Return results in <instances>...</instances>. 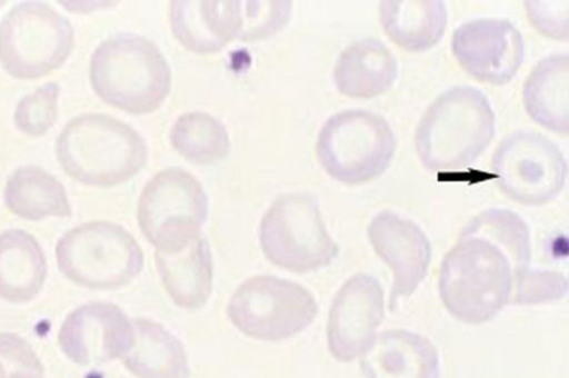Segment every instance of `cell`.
I'll list each match as a JSON object with an SVG mask.
<instances>
[{
    "instance_id": "obj_1",
    "label": "cell",
    "mask_w": 569,
    "mask_h": 378,
    "mask_svg": "<svg viewBox=\"0 0 569 378\" xmlns=\"http://www.w3.org/2000/svg\"><path fill=\"white\" fill-rule=\"evenodd\" d=\"M531 259L525 220L503 208L475 216L445 255L439 271L443 306L459 321L483 324L511 304Z\"/></svg>"
},
{
    "instance_id": "obj_2",
    "label": "cell",
    "mask_w": 569,
    "mask_h": 378,
    "mask_svg": "<svg viewBox=\"0 0 569 378\" xmlns=\"http://www.w3.org/2000/svg\"><path fill=\"white\" fill-rule=\"evenodd\" d=\"M495 128V112L481 90L452 87L422 115L415 132L416 151L430 172L466 170L487 149Z\"/></svg>"
},
{
    "instance_id": "obj_3",
    "label": "cell",
    "mask_w": 569,
    "mask_h": 378,
    "mask_svg": "<svg viewBox=\"0 0 569 378\" xmlns=\"http://www.w3.org/2000/svg\"><path fill=\"white\" fill-rule=\"evenodd\" d=\"M147 145L128 123L104 113L70 119L56 141L62 170L79 183L112 187L134 177L146 165Z\"/></svg>"
},
{
    "instance_id": "obj_4",
    "label": "cell",
    "mask_w": 569,
    "mask_h": 378,
    "mask_svg": "<svg viewBox=\"0 0 569 378\" xmlns=\"http://www.w3.org/2000/svg\"><path fill=\"white\" fill-rule=\"evenodd\" d=\"M89 79L106 103L129 113L157 110L171 89V70L151 40L136 33H117L93 51Z\"/></svg>"
},
{
    "instance_id": "obj_5",
    "label": "cell",
    "mask_w": 569,
    "mask_h": 378,
    "mask_svg": "<svg viewBox=\"0 0 569 378\" xmlns=\"http://www.w3.org/2000/svg\"><path fill=\"white\" fill-rule=\"evenodd\" d=\"M56 260L59 271L72 284L91 290H113L140 275L143 251L122 226L92 220L59 238Z\"/></svg>"
},
{
    "instance_id": "obj_6",
    "label": "cell",
    "mask_w": 569,
    "mask_h": 378,
    "mask_svg": "<svg viewBox=\"0 0 569 378\" xmlns=\"http://www.w3.org/2000/svg\"><path fill=\"white\" fill-rule=\"evenodd\" d=\"M258 236L264 257L293 273L325 268L339 253L317 199L307 192L279 196L263 215Z\"/></svg>"
},
{
    "instance_id": "obj_7",
    "label": "cell",
    "mask_w": 569,
    "mask_h": 378,
    "mask_svg": "<svg viewBox=\"0 0 569 378\" xmlns=\"http://www.w3.org/2000/svg\"><path fill=\"white\" fill-rule=\"evenodd\" d=\"M395 133L386 119L363 109L329 117L321 127L317 159L323 170L345 185H361L382 175L396 150Z\"/></svg>"
},
{
    "instance_id": "obj_8",
    "label": "cell",
    "mask_w": 569,
    "mask_h": 378,
    "mask_svg": "<svg viewBox=\"0 0 569 378\" xmlns=\"http://www.w3.org/2000/svg\"><path fill=\"white\" fill-rule=\"evenodd\" d=\"M73 43L69 19L42 1H22L0 21V64L16 79H39L59 69Z\"/></svg>"
},
{
    "instance_id": "obj_9",
    "label": "cell",
    "mask_w": 569,
    "mask_h": 378,
    "mask_svg": "<svg viewBox=\"0 0 569 378\" xmlns=\"http://www.w3.org/2000/svg\"><path fill=\"white\" fill-rule=\"evenodd\" d=\"M227 315L231 324L250 338L281 341L299 335L313 322L318 304L298 282L258 275L232 292Z\"/></svg>"
},
{
    "instance_id": "obj_10",
    "label": "cell",
    "mask_w": 569,
    "mask_h": 378,
    "mask_svg": "<svg viewBox=\"0 0 569 378\" xmlns=\"http://www.w3.org/2000/svg\"><path fill=\"white\" fill-rule=\"evenodd\" d=\"M208 217V198L196 177L180 168L154 175L143 187L137 220L156 251L173 253L200 236Z\"/></svg>"
},
{
    "instance_id": "obj_11",
    "label": "cell",
    "mask_w": 569,
    "mask_h": 378,
    "mask_svg": "<svg viewBox=\"0 0 569 378\" xmlns=\"http://www.w3.org/2000/svg\"><path fill=\"white\" fill-rule=\"evenodd\" d=\"M492 170L500 190L513 201L540 206L563 189L568 165L545 135L519 130L503 138L492 156Z\"/></svg>"
},
{
    "instance_id": "obj_12",
    "label": "cell",
    "mask_w": 569,
    "mask_h": 378,
    "mask_svg": "<svg viewBox=\"0 0 569 378\" xmlns=\"http://www.w3.org/2000/svg\"><path fill=\"white\" fill-rule=\"evenodd\" d=\"M134 340L132 320L112 302L83 304L62 321L58 344L80 366H98L122 358Z\"/></svg>"
},
{
    "instance_id": "obj_13",
    "label": "cell",
    "mask_w": 569,
    "mask_h": 378,
    "mask_svg": "<svg viewBox=\"0 0 569 378\" xmlns=\"http://www.w3.org/2000/svg\"><path fill=\"white\" fill-rule=\"evenodd\" d=\"M451 50L471 77L503 86L518 72L523 61L525 43L520 31L509 20L478 18L453 31Z\"/></svg>"
},
{
    "instance_id": "obj_14",
    "label": "cell",
    "mask_w": 569,
    "mask_h": 378,
    "mask_svg": "<svg viewBox=\"0 0 569 378\" xmlns=\"http://www.w3.org/2000/svg\"><path fill=\"white\" fill-rule=\"evenodd\" d=\"M383 289L368 273L350 277L337 291L329 309L327 344L331 356L349 362L362 355L383 319Z\"/></svg>"
},
{
    "instance_id": "obj_15",
    "label": "cell",
    "mask_w": 569,
    "mask_h": 378,
    "mask_svg": "<svg viewBox=\"0 0 569 378\" xmlns=\"http://www.w3.org/2000/svg\"><path fill=\"white\" fill-rule=\"evenodd\" d=\"M368 238L376 253L393 273L389 309L402 298L410 297L422 282L431 260V245L423 230L411 219L391 210L373 216Z\"/></svg>"
},
{
    "instance_id": "obj_16",
    "label": "cell",
    "mask_w": 569,
    "mask_h": 378,
    "mask_svg": "<svg viewBox=\"0 0 569 378\" xmlns=\"http://www.w3.org/2000/svg\"><path fill=\"white\" fill-rule=\"evenodd\" d=\"M170 26L174 38L189 51H219L239 37L242 1H171Z\"/></svg>"
},
{
    "instance_id": "obj_17",
    "label": "cell",
    "mask_w": 569,
    "mask_h": 378,
    "mask_svg": "<svg viewBox=\"0 0 569 378\" xmlns=\"http://www.w3.org/2000/svg\"><path fill=\"white\" fill-rule=\"evenodd\" d=\"M363 378H439L436 347L425 336L406 329L377 335L361 355Z\"/></svg>"
},
{
    "instance_id": "obj_18",
    "label": "cell",
    "mask_w": 569,
    "mask_h": 378,
    "mask_svg": "<svg viewBox=\"0 0 569 378\" xmlns=\"http://www.w3.org/2000/svg\"><path fill=\"white\" fill-rule=\"evenodd\" d=\"M162 286L179 308L197 310L209 300L213 284L211 249L204 237H197L173 253L154 251Z\"/></svg>"
},
{
    "instance_id": "obj_19",
    "label": "cell",
    "mask_w": 569,
    "mask_h": 378,
    "mask_svg": "<svg viewBox=\"0 0 569 378\" xmlns=\"http://www.w3.org/2000/svg\"><path fill=\"white\" fill-rule=\"evenodd\" d=\"M398 63L389 48L376 38L355 41L342 50L333 68V81L345 96L369 99L393 84Z\"/></svg>"
},
{
    "instance_id": "obj_20",
    "label": "cell",
    "mask_w": 569,
    "mask_h": 378,
    "mask_svg": "<svg viewBox=\"0 0 569 378\" xmlns=\"http://www.w3.org/2000/svg\"><path fill=\"white\" fill-rule=\"evenodd\" d=\"M46 255L39 241L22 229L0 233V299L26 304L42 290L47 279Z\"/></svg>"
},
{
    "instance_id": "obj_21",
    "label": "cell",
    "mask_w": 569,
    "mask_h": 378,
    "mask_svg": "<svg viewBox=\"0 0 569 378\" xmlns=\"http://www.w3.org/2000/svg\"><path fill=\"white\" fill-rule=\"evenodd\" d=\"M527 113L538 125L561 135L569 130V57L553 53L541 59L523 83Z\"/></svg>"
},
{
    "instance_id": "obj_22",
    "label": "cell",
    "mask_w": 569,
    "mask_h": 378,
    "mask_svg": "<svg viewBox=\"0 0 569 378\" xmlns=\"http://www.w3.org/2000/svg\"><path fill=\"white\" fill-rule=\"evenodd\" d=\"M134 340L121 358L137 378H189L190 367L182 342L159 322L133 318Z\"/></svg>"
},
{
    "instance_id": "obj_23",
    "label": "cell",
    "mask_w": 569,
    "mask_h": 378,
    "mask_svg": "<svg viewBox=\"0 0 569 378\" xmlns=\"http://www.w3.org/2000/svg\"><path fill=\"white\" fill-rule=\"evenodd\" d=\"M381 26L388 38L407 51L431 49L447 27L441 0H385L379 3Z\"/></svg>"
},
{
    "instance_id": "obj_24",
    "label": "cell",
    "mask_w": 569,
    "mask_h": 378,
    "mask_svg": "<svg viewBox=\"0 0 569 378\" xmlns=\"http://www.w3.org/2000/svg\"><path fill=\"white\" fill-rule=\"evenodd\" d=\"M3 202L10 212L29 221L71 216V205L64 186L49 171L36 165L21 166L8 177Z\"/></svg>"
},
{
    "instance_id": "obj_25",
    "label": "cell",
    "mask_w": 569,
    "mask_h": 378,
    "mask_svg": "<svg viewBox=\"0 0 569 378\" xmlns=\"http://www.w3.org/2000/svg\"><path fill=\"white\" fill-rule=\"evenodd\" d=\"M172 147L184 159L196 165L217 162L230 151L226 127L206 112H188L180 116L170 131Z\"/></svg>"
},
{
    "instance_id": "obj_26",
    "label": "cell",
    "mask_w": 569,
    "mask_h": 378,
    "mask_svg": "<svg viewBox=\"0 0 569 378\" xmlns=\"http://www.w3.org/2000/svg\"><path fill=\"white\" fill-rule=\"evenodd\" d=\"M59 94V83L49 81L22 97L13 113L16 128L30 137L46 135L57 121Z\"/></svg>"
},
{
    "instance_id": "obj_27",
    "label": "cell",
    "mask_w": 569,
    "mask_h": 378,
    "mask_svg": "<svg viewBox=\"0 0 569 378\" xmlns=\"http://www.w3.org/2000/svg\"><path fill=\"white\" fill-rule=\"evenodd\" d=\"M290 1H242V26L238 39L256 41L281 30L290 19Z\"/></svg>"
},
{
    "instance_id": "obj_28",
    "label": "cell",
    "mask_w": 569,
    "mask_h": 378,
    "mask_svg": "<svg viewBox=\"0 0 569 378\" xmlns=\"http://www.w3.org/2000/svg\"><path fill=\"white\" fill-rule=\"evenodd\" d=\"M566 277L557 271L531 269L519 278L511 304L538 305L557 301L567 294Z\"/></svg>"
},
{
    "instance_id": "obj_29",
    "label": "cell",
    "mask_w": 569,
    "mask_h": 378,
    "mask_svg": "<svg viewBox=\"0 0 569 378\" xmlns=\"http://www.w3.org/2000/svg\"><path fill=\"white\" fill-rule=\"evenodd\" d=\"M532 26L549 38L567 41L568 1H526Z\"/></svg>"
},
{
    "instance_id": "obj_30",
    "label": "cell",
    "mask_w": 569,
    "mask_h": 378,
    "mask_svg": "<svg viewBox=\"0 0 569 378\" xmlns=\"http://www.w3.org/2000/svg\"><path fill=\"white\" fill-rule=\"evenodd\" d=\"M0 361L6 369L44 374V368L30 344L11 332L0 334Z\"/></svg>"
},
{
    "instance_id": "obj_31",
    "label": "cell",
    "mask_w": 569,
    "mask_h": 378,
    "mask_svg": "<svg viewBox=\"0 0 569 378\" xmlns=\"http://www.w3.org/2000/svg\"><path fill=\"white\" fill-rule=\"evenodd\" d=\"M8 378H43V374L31 370H11Z\"/></svg>"
},
{
    "instance_id": "obj_32",
    "label": "cell",
    "mask_w": 569,
    "mask_h": 378,
    "mask_svg": "<svg viewBox=\"0 0 569 378\" xmlns=\"http://www.w3.org/2000/svg\"><path fill=\"white\" fill-rule=\"evenodd\" d=\"M0 378H8V370L3 366V364L0 361Z\"/></svg>"
}]
</instances>
